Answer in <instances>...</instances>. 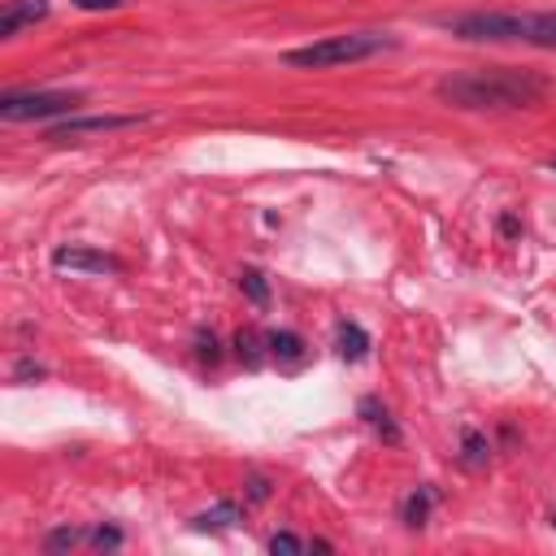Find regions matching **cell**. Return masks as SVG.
<instances>
[{
    "instance_id": "obj_10",
    "label": "cell",
    "mask_w": 556,
    "mask_h": 556,
    "mask_svg": "<svg viewBox=\"0 0 556 556\" xmlns=\"http://www.w3.org/2000/svg\"><path fill=\"white\" fill-rule=\"evenodd\" d=\"M526 43L556 48V13H526Z\"/></svg>"
},
{
    "instance_id": "obj_18",
    "label": "cell",
    "mask_w": 556,
    "mask_h": 556,
    "mask_svg": "<svg viewBox=\"0 0 556 556\" xmlns=\"http://www.w3.org/2000/svg\"><path fill=\"white\" fill-rule=\"evenodd\" d=\"M269 552H274V556H300V552H304V543H300L291 530H278V534L269 539Z\"/></svg>"
},
{
    "instance_id": "obj_5",
    "label": "cell",
    "mask_w": 556,
    "mask_h": 556,
    "mask_svg": "<svg viewBox=\"0 0 556 556\" xmlns=\"http://www.w3.org/2000/svg\"><path fill=\"white\" fill-rule=\"evenodd\" d=\"M143 117L135 113H104V117H65L48 130V139L65 143V139H78V135H109V130H126V126H139Z\"/></svg>"
},
{
    "instance_id": "obj_14",
    "label": "cell",
    "mask_w": 556,
    "mask_h": 556,
    "mask_svg": "<svg viewBox=\"0 0 556 556\" xmlns=\"http://www.w3.org/2000/svg\"><path fill=\"white\" fill-rule=\"evenodd\" d=\"M430 500H434L430 491H413V495L404 500V526H413V530H417V526H426V513H430Z\"/></svg>"
},
{
    "instance_id": "obj_16",
    "label": "cell",
    "mask_w": 556,
    "mask_h": 556,
    "mask_svg": "<svg viewBox=\"0 0 556 556\" xmlns=\"http://www.w3.org/2000/svg\"><path fill=\"white\" fill-rule=\"evenodd\" d=\"M486 452H491V443H486L478 430H465V456H460V460H465V465H482Z\"/></svg>"
},
{
    "instance_id": "obj_7",
    "label": "cell",
    "mask_w": 556,
    "mask_h": 556,
    "mask_svg": "<svg viewBox=\"0 0 556 556\" xmlns=\"http://www.w3.org/2000/svg\"><path fill=\"white\" fill-rule=\"evenodd\" d=\"M39 17H48V0H9L0 13V39H13L22 26H35Z\"/></svg>"
},
{
    "instance_id": "obj_13",
    "label": "cell",
    "mask_w": 556,
    "mask_h": 556,
    "mask_svg": "<svg viewBox=\"0 0 556 556\" xmlns=\"http://www.w3.org/2000/svg\"><path fill=\"white\" fill-rule=\"evenodd\" d=\"M361 413H365V421H369V426H378V430H382V434H387L391 443L400 439V430H395V421H391V413H387V408H382L378 400H361Z\"/></svg>"
},
{
    "instance_id": "obj_17",
    "label": "cell",
    "mask_w": 556,
    "mask_h": 556,
    "mask_svg": "<svg viewBox=\"0 0 556 556\" xmlns=\"http://www.w3.org/2000/svg\"><path fill=\"white\" fill-rule=\"evenodd\" d=\"M235 348H239V356L248 365H261V339H256V330H239L235 334Z\"/></svg>"
},
{
    "instance_id": "obj_22",
    "label": "cell",
    "mask_w": 556,
    "mask_h": 556,
    "mask_svg": "<svg viewBox=\"0 0 556 556\" xmlns=\"http://www.w3.org/2000/svg\"><path fill=\"white\" fill-rule=\"evenodd\" d=\"M126 0H74V9H87V13H96V9H122Z\"/></svg>"
},
{
    "instance_id": "obj_15",
    "label": "cell",
    "mask_w": 556,
    "mask_h": 556,
    "mask_svg": "<svg viewBox=\"0 0 556 556\" xmlns=\"http://www.w3.org/2000/svg\"><path fill=\"white\" fill-rule=\"evenodd\" d=\"M87 534H91V530H78V526H61V530H52V534L43 539V547H48V552H70V547H78Z\"/></svg>"
},
{
    "instance_id": "obj_1",
    "label": "cell",
    "mask_w": 556,
    "mask_h": 556,
    "mask_svg": "<svg viewBox=\"0 0 556 556\" xmlns=\"http://www.w3.org/2000/svg\"><path fill=\"white\" fill-rule=\"evenodd\" d=\"M439 100L456 109H526L547 96V78L513 65H486V70H460L439 78Z\"/></svg>"
},
{
    "instance_id": "obj_25",
    "label": "cell",
    "mask_w": 556,
    "mask_h": 556,
    "mask_svg": "<svg viewBox=\"0 0 556 556\" xmlns=\"http://www.w3.org/2000/svg\"><path fill=\"white\" fill-rule=\"evenodd\" d=\"M547 169H552V174H556V156H552V161H547Z\"/></svg>"
},
{
    "instance_id": "obj_23",
    "label": "cell",
    "mask_w": 556,
    "mask_h": 556,
    "mask_svg": "<svg viewBox=\"0 0 556 556\" xmlns=\"http://www.w3.org/2000/svg\"><path fill=\"white\" fill-rule=\"evenodd\" d=\"M500 235H504V239H517V235H521V222L504 213V217H500Z\"/></svg>"
},
{
    "instance_id": "obj_21",
    "label": "cell",
    "mask_w": 556,
    "mask_h": 556,
    "mask_svg": "<svg viewBox=\"0 0 556 556\" xmlns=\"http://www.w3.org/2000/svg\"><path fill=\"white\" fill-rule=\"evenodd\" d=\"M248 495H252V500H269V478L252 473V478H248Z\"/></svg>"
},
{
    "instance_id": "obj_20",
    "label": "cell",
    "mask_w": 556,
    "mask_h": 556,
    "mask_svg": "<svg viewBox=\"0 0 556 556\" xmlns=\"http://www.w3.org/2000/svg\"><path fill=\"white\" fill-rule=\"evenodd\" d=\"M195 343H200V356H204V361H217V334H213V330H200Z\"/></svg>"
},
{
    "instance_id": "obj_19",
    "label": "cell",
    "mask_w": 556,
    "mask_h": 556,
    "mask_svg": "<svg viewBox=\"0 0 556 556\" xmlns=\"http://www.w3.org/2000/svg\"><path fill=\"white\" fill-rule=\"evenodd\" d=\"M87 539H91L96 547H122V530H117V526H96Z\"/></svg>"
},
{
    "instance_id": "obj_9",
    "label": "cell",
    "mask_w": 556,
    "mask_h": 556,
    "mask_svg": "<svg viewBox=\"0 0 556 556\" xmlns=\"http://www.w3.org/2000/svg\"><path fill=\"white\" fill-rule=\"evenodd\" d=\"M235 521H239V504H235V500H222V504H213L208 513L191 517L195 530H230Z\"/></svg>"
},
{
    "instance_id": "obj_4",
    "label": "cell",
    "mask_w": 556,
    "mask_h": 556,
    "mask_svg": "<svg viewBox=\"0 0 556 556\" xmlns=\"http://www.w3.org/2000/svg\"><path fill=\"white\" fill-rule=\"evenodd\" d=\"M452 35L460 39H486V43H504V39H526V13H465L456 22H447Z\"/></svg>"
},
{
    "instance_id": "obj_3",
    "label": "cell",
    "mask_w": 556,
    "mask_h": 556,
    "mask_svg": "<svg viewBox=\"0 0 556 556\" xmlns=\"http://www.w3.org/2000/svg\"><path fill=\"white\" fill-rule=\"evenodd\" d=\"M78 104H83L78 91H4L0 117L4 122H43L56 113H74Z\"/></svg>"
},
{
    "instance_id": "obj_12",
    "label": "cell",
    "mask_w": 556,
    "mask_h": 556,
    "mask_svg": "<svg viewBox=\"0 0 556 556\" xmlns=\"http://www.w3.org/2000/svg\"><path fill=\"white\" fill-rule=\"evenodd\" d=\"M239 291L252 300V304H269V282L261 269H239Z\"/></svg>"
},
{
    "instance_id": "obj_24",
    "label": "cell",
    "mask_w": 556,
    "mask_h": 556,
    "mask_svg": "<svg viewBox=\"0 0 556 556\" xmlns=\"http://www.w3.org/2000/svg\"><path fill=\"white\" fill-rule=\"evenodd\" d=\"M13 378H43V365H30V361H17Z\"/></svg>"
},
{
    "instance_id": "obj_11",
    "label": "cell",
    "mask_w": 556,
    "mask_h": 556,
    "mask_svg": "<svg viewBox=\"0 0 556 556\" xmlns=\"http://www.w3.org/2000/svg\"><path fill=\"white\" fill-rule=\"evenodd\" d=\"M265 343H269V352H274L278 361H300V356H304V339H300L295 330H274Z\"/></svg>"
},
{
    "instance_id": "obj_2",
    "label": "cell",
    "mask_w": 556,
    "mask_h": 556,
    "mask_svg": "<svg viewBox=\"0 0 556 556\" xmlns=\"http://www.w3.org/2000/svg\"><path fill=\"white\" fill-rule=\"evenodd\" d=\"M387 48H395L391 35H378V30H352V35H330V39L291 48V52H282V61L295 65V70H334V65H352V61L378 56V52H387Z\"/></svg>"
},
{
    "instance_id": "obj_6",
    "label": "cell",
    "mask_w": 556,
    "mask_h": 556,
    "mask_svg": "<svg viewBox=\"0 0 556 556\" xmlns=\"http://www.w3.org/2000/svg\"><path fill=\"white\" fill-rule=\"evenodd\" d=\"M52 269H78V274H113L117 261L109 252L83 248V243H61L52 248Z\"/></svg>"
},
{
    "instance_id": "obj_8",
    "label": "cell",
    "mask_w": 556,
    "mask_h": 556,
    "mask_svg": "<svg viewBox=\"0 0 556 556\" xmlns=\"http://www.w3.org/2000/svg\"><path fill=\"white\" fill-rule=\"evenodd\" d=\"M334 348H339L343 361H361V356L369 352V334H365L356 321H343L339 334H334Z\"/></svg>"
}]
</instances>
